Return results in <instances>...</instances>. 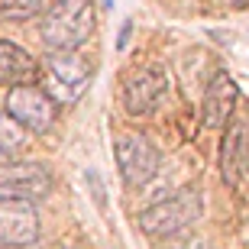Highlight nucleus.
Listing matches in <instances>:
<instances>
[{
  "label": "nucleus",
  "mask_w": 249,
  "mask_h": 249,
  "mask_svg": "<svg viewBox=\"0 0 249 249\" xmlns=\"http://www.w3.org/2000/svg\"><path fill=\"white\" fill-rule=\"evenodd\" d=\"M26 149V129L0 110V162H13Z\"/></svg>",
  "instance_id": "obj_12"
},
{
  "label": "nucleus",
  "mask_w": 249,
  "mask_h": 249,
  "mask_svg": "<svg viewBox=\"0 0 249 249\" xmlns=\"http://www.w3.org/2000/svg\"><path fill=\"white\" fill-rule=\"evenodd\" d=\"M94 33V3L91 0H55L42 13L39 36L49 52H78Z\"/></svg>",
  "instance_id": "obj_1"
},
{
  "label": "nucleus",
  "mask_w": 249,
  "mask_h": 249,
  "mask_svg": "<svg viewBox=\"0 0 249 249\" xmlns=\"http://www.w3.org/2000/svg\"><path fill=\"white\" fill-rule=\"evenodd\" d=\"M243 172H249V126L243 129Z\"/></svg>",
  "instance_id": "obj_14"
},
{
  "label": "nucleus",
  "mask_w": 249,
  "mask_h": 249,
  "mask_svg": "<svg viewBox=\"0 0 249 249\" xmlns=\"http://www.w3.org/2000/svg\"><path fill=\"white\" fill-rule=\"evenodd\" d=\"M3 249H39V243L36 246H3Z\"/></svg>",
  "instance_id": "obj_16"
},
{
  "label": "nucleus",
  "mask_w": 249,
  "mask_h": 249,
  "mask_svg": "<svg viewBox=\"0 0 249 249\" xmlns=\"http://www.w3.org/2000/svg\"><path fill=\"white\" fill-rule=\"evenodd\" d=\"M94 74V65L81 52H49L42 68V91L52 97L55 107H71L81 101Z\"/></svg>",
  "instance_id": "obj_2"
},
{
  "label": "nucleus",
  "mask_w": 249,
  "mask_h": 249,
  "mask_svg": "<svg viewBox=\"0 0 249 249\" xmlns=\"http://www.w3.org/2000/svg\"><path fill=\"white\" fill-rule=\"evenodd\" d=\"M236 101H240V88L227 71H213V78L207 81V91H204L201 101V120L207 129H223L233 120V110H236Z\"/></svg>",
  "instance_id": "obj_9"
},
{
  "label": "nucleus",
  "mask_w": 249,
  "mask_h": 249,
  "mask_svg": "<svg viewBox=\"0 0 249 249\" xmlns=\"http://www.w3.org/2000/svg\"><path fill=\"white\" fill-rule=\"evenodd\" d=\"M52 191V172L42 162H3L0 165V201H29L36 204Z\"/></svg>",
  "instance_id": "obj_7"
},
{
  "label": "nucleus",
  "mask_w": 249,
  "mask_h": 249,
  "mask_svg": "<svg viewBox=\"0 0 249 249\" xmlns=\"http://www.w3.org/2000/svg\"><path fill=\"white\" fill-rule=\"evenodd\" d=\"M113 159H117V168H120V178L126 188L149 185L162 165V152L152 146V139L142 133H133V129L113 139Z\"/></svg>",
  "instance_id": "obj_4"
},
{
  "label": "nucleus",
  "mask_w": 249,
  "mask_h": 249,
  "mask_svg": "<svg viewBox=\"0 0 249 249\" xmlns=\"http://www.w3.org/2000/svg\"><path fill=\"white\" fill-rule=\"evenodd\" d=\"M39 211L29 201H0V246H36Z\"/></svg>",
  "instance_id": "obj_8"
},
{
  "label": "nucleus",
  "mask_w": 249,
  "mask_h": 249,
  "mask_svg": "<svg viewBox=\"0 0 249 249\" xmlns=\"http://www.w3.org/2000/svg\"><path fill=\"white\" fill-rule=\"evenodd\" d=\"M201 213H204L201 191L197 188H181L178 194H172L165 201H156L146 211H139V230L146 233V236H152V240L175 236L178 230L191 227Z\"/></svg>",
  "instance_id": "obj_3"
},
{
  "label": "nucleus",
  "mask_w": 249,
  "mask_h": 249,
  "mask_svg": "<svg viewBox=\"0 0 249 249\" xmlns=\"http://www.w3.org/2000/svg\"><path fill=\"white\" fill-rule=\"evenodd\" d=\"M188 249H213V246H211V243H191Z\"/></svg>",
  "instance_id": "obj_15"
},
{
  "label": "nucleus",
  "mask_w": 249,
  "mask_h": 249,
  "mask_svg": "<svg viewBox=\"0 0 249 249\" xmlns=\"http://www.w3.org/2000/svg\"><path fill=\"white\" fill-rule=\"evenodd\" d=\"M168 94V74L162 65L146 62L136 65L133 71L123 78V110L129 117H146L165 101Z\"/></svg>",
  "instance_id": "obj_6"
},
{
  "label": "nucleus",
  "mask_w": 249,
  "mask_h": 249,
  "mask_svg": "<svg viewBox=\"0 0 249 249\" xmlns=\"http://www.w3.org/2000/svg\"><path fill=\"white\" fill-rule=\"evenodd\" d=\"M3 113H7L13 123L26 129V133H49L52 123H55L58 107L52 104L39 84H19V88H10L7 97H3Z\"/></svg>",
  "instance_id": "obj_5"
},
{
  "label": "nucleus",
  "mask_w": 249,
  "mask_h": 249,
  "mask_svg": "<svg viewBox=\"0 0 249 249\" xmlns=\"http://www.w3.org/2000/svg\"><path fill=\"white\" fill-rule=\"evenodd\" d=\"M39 13H46V0H0V19L23 23V19L39 17Z\"/></svg>",
  "instance_id": "obj_13"
},
{
  "label": "nucleus",
  "mask_w": 249,
  "mask_h": 249,
  "mask_svg": "<svg viewBox=\"0 0 249 249\" xmlns=\"http://www.w3.org/2000/svg\"><path fill=\"white\" fill-rule=\"evenodd\" d=\"M220 175L230 188H236L243 181V123L233 117L223 126L220 139Z\"/></svg>",
  "instance_id": "obj_11"
},
{
  "label": "nucleus",
  "mask_w": 249,
  "mask_h": 249,
  "mask_svg": "<svg viewBox=\"0 0 249 249\" xmlns=\"http://www.w3.org/2000/svg\"><path fill=\"white\" fill-rule=\"evenodd\" d=\"M39 78V62L23 46L0 39V88H19Z\"/></svg>",
  "instance_id": "obj_10"
}]
</instances>
